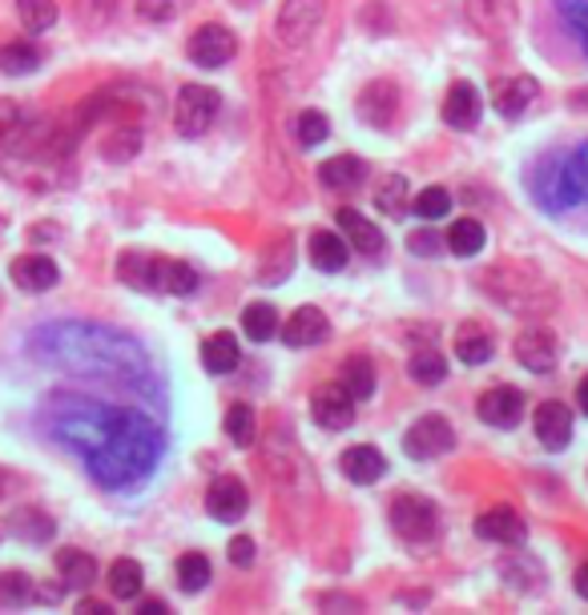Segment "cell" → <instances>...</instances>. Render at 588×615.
<instances>
[{
	"mask_svg": "<svg viewBox=\"0 0 588 615\" xmlns=\"http://www.w3.org/2000/svg\"><path fill=\"white\" fill-rule=\"evenodd\" d=\"M33 354L49 366L90 378H113V383H154L149 358L134 338H125L110 326H85V322H56L33 338Z\"/></svg>",
	"mask_w": 588,
	"mask_h": 615,
	"instance_id": "6da1fadb",
	"label": "cell"
},
{
	"mask_svg": "<svg viewBox=\"0 0 588 615\" xmlns=\"http://www.w3.org/2000/svg\"><path fill=\"white\" fill-rule=\"evenodd\" d=\"M162 447H166V435L154 418L142 415V410L117 407L110 435L97 451L85 455V467L101 487L122 491V487L142 483L145 475L154 471L157 459H162Z\"/></svg>",
	"mask_w": 588,
	"mask_h": 615,
	"instance_id": "7a4b0ae2",
	"label": "cell"
},
{
	"mask_svg": "<svg viewBox=\"0 0 588 615\" xmlns=\"http://www.w3.org/2000/svg\"><path fill=\"white\" fill-rule=\"evenodd\" d=\"M113 415H117V407H101V403H90V398H78V403H65L61 410H53L49 427H53V439L61 447L78 451L85 459V455H93L105 442Z\"/></svg>",
	"mask_w": 588,
	"mask_h": 615,
	"instance_id": "3957f363",
	"label": "cell"
},
{
	"mask_svg": "<svg viewBox=\"0 0 588 615\" xmlns=\"http://www.w3.org/2000/svg\"><path fill=\"white\" fill-rule=\"evenodd\" d=\"M218 105H223V97L210 85H182L174 97V129L182 137H202L218 117Z\"/></svg>",
	"mask_w": 588,
	"mask_h": 615,
	"instance_id": "277c9868",
	"label": "cell"
},
{
	"mask_svg": "<svg viewBox=\"0 0 588 615\" xmlns=\"http://www.w3.org/2000/svg\"><path fill=\"white\" fill-rule=\"evenodd\" d=\"M391 531L408 543H432L440 535V511H435L432 499H420V494H400L391 503Z\"/></svg>",
	"mask_w": 588,
	"mask_h": 615,
	"instance_id": "5b68a950",
	"label": "cell"
},
{
	"mask_svg": "<svg viewBox=\"0 0 588 615\" xmlns=\"http://www.w3.org/2000/svg\"><path fill=\"white\" fill-rule=\"evenodd\" d=\"M455 447V430L452 423H447L444 415H423L411 423V430L403 435V451L411 455V459H440V455H447Z\"/></svg>",
	"mask_w": 588,
	"mask_h": 615,
	"instance_id": "8992f818",
	"label": "cell"
},
{
	"mask_svg": "<svg viewBox=\"0 0 588 615\" xmlns=\"http://www.w3.org/2000/svg\"><path fill=\"white\" fill-rule=\"evenodd\" d=\"M322 17H327V0H282L278 9V37L282 44H307L319 33Z\"/></svg>",
	"mask_w": 588,
	"mask_h": 615,
	"instance_id": "52a82bcc",
	"label": "cell"
},
{
	"mask_svg": "<svg viewBox=\"0 0 588 615\" xmlns=\"http://www.w3.org/2000/svg\"><path fill=\"white\" fill-rule=\"evenodd\" d=\"M186 53L194 65L202 69H223L234 53H238V37L226 29V24H202L198 33L189 37Z\"/></svg>",
	"mask_w": 588,
	"mask_h": 615,
	"instance_id": "ba28073f",
	"label": "cell"
},
{
	"mask_svg": "<svg viewBox=\"0 0 588 615\" xmlns=\"http://www.w3.org/2000/svg\"><path fill=\"white\" fill-rule=\"evenodd\" d=\"M311 418L322 430H347L355 423V398L343 383L319 386L311 395Z\"/></svg>",
	"mask_w": 588,
	"mask_h": 615,
	"instance_id": "9c48e42d",
	"label": "cell"
},
{
	"mask_svg": "<svg viewBox=\"0 0 588 615\" xmlns=\"http://www.w3.org/2000/svg\"><path fill=\"white\" fill-rule=\"evenodd\" d=\"M359 122L371 125V129H388L400 113V88L391 81H371V85L359 93Z\"/></svg>",
	"mask_w": 588,
	"mask_h": 615,
	"instance_id": "30bf717a",
	"label": "cell"
},
{
	"mask_svg": "<svg viewBox=\"0 0 588 615\" xmlns=\"http://www.w3.org/2000/svg\"><path fill=\"white\" fill-rule=\"evenodd\" d=\"M476 415L488 423V427H499L508 430L516 427L524 418V395L516 390V386H492V390H484L476 403Z\"/></svg>",
	"mask_w": 588,
	"mask_h": 615,
	"instance_id": "8fae6325",
	"label": "cell"
},
{
	"mask_svg": "<svg viewBox=\"0 0 588 615\" xmlns=\"http://www.w3.org/2000/svg\"><path fill=\"white\" fill-rule=\"evenodd\" d=\"M246 507H250V494H246L243 479H234V475L214 479L210 491H206V511H210V519H218V523H238V519L246 515Z\"/></svg>",
	"mask_w": 588,
	"mask_h": 615,
	"instance_id": "7c38bea8",
	"label": "cell"
},
{
	"mask_svg": "<svg viewBox=\"0 0 588 615\" xmlns=\"http://www.w3.org/2000/svg\"><path fill=\"white\" fill-rule=\"evenodd\" d=\"M464 12L484 37H508L516 29V0H464Z\"/></svg>",
	"mask_w": 588,
	"mask_h": 615,
	"instance_id": "4fadbf2b",
	"label": "cell"
},
{
	"mask_svg": "<svg viewBox=\"0 0 588 615\" xmlns=\"http://www.w3.org/2000/svg\"><path fill=\"white\" fill-rule=\"evenodd\" d=\"M278 334H282V342H287L290 351H302V346H319V342H327L331 322H327V314H322L319 306H299L287 319V326H278Z\"/></svg>",
	"mask_w": 588,
	"mask_h": 615,
	"instance_id": "5bb4252c",
	"label": "cell"
},
{
	"mask_svg": "<svg viewBox=\"0 0 588 615\" xmlns=\"http://www.w3.org/2000/svg\"><path fill=\"white\" fill-rule=\"evenodd\" d=\"M533 427H536V439H540L548 451H565L568 442H572V410H568L565 403L548 398V403L536 407Z\"/></svg>",
	"mask_w": 588,
	"mask_h": 615,
	"instance_id": "9a60e30c",
	"label": "cell"
},
{
	"mask_svg": "<svg viewBox=\"0 0 588 615\" xmlns=\"http://www.w3.org/2000/svg\"><path fill=\"white\" fill-rule=\"evenodd\" d=\"M290 270H295V233L282 230L258 253V282L262 286H278V282H287Z\"/></svg>",
	"mask_w": 588,
	"mask_h": 615,
	"instance_id": "2e32d148",
	"label": "cell"
},
{
	"mask_svg": "<svg viewBox=\"0 0 588 615\" xmlns=\"http://www.w3.org/2000/svg\"><path fill=\"white\" fill-rule=\"evenodd\" d=\"M9 274H12V282L21 290H29V294H45V290L56 286L61 270H56V262L45 258V253H21V258H12Z\"/></svg>",
	"mask_w": 588,
	"mask_h": 615,
	"instance_id": "e0dca14e",
	"label": "cell"
},
{
	"mask_svg": "<svg viewBox=\"0 0 588 615\" xmlns=\"http://www.w3.org/2000/svg\"><path fill=\"white\" fill-rule=\"evenodd\" d=\"M512 354H516V363L524 366V371L533 374H548L556 366V338L553 330H524L520 338H516V346H512Z\"/></svg>",
	"mask_w": 588,
	"mask_h": 615,
	"instance_id": "ac0fdd59",
	"label": "cell"
},
{
	"mask_svg": "<svg viewBox=\"0 0 588 615\" xmlns=\"http://www.w3.org/2000/svg\"><path fill=\"white\" fill-rule=\"evenodd\" d=\"M479 113H484V97H479V88L467 85V81H455V85L447 88V97H444V122L452 125V129H476Z\"/></svg>",
	"mask_w": 588,
	"mask_h": 615,
	"instance_id": "d6986e66",
	"label": "cell"
},
{
	"mask_svg": "<svg viewBox=\"0 0 588 615\" xmlns=\"http://www.w3.org/2000/svg\"><path fill=\"white\" fill-rule=\"evenodd\" d=\"M536 93H540L536 77H504V81L492 85V105H496L499 117L516 122V117H520V113L536 101Z\"/></svg>",
	"mask_w": 588,
	"mask_h": 615,
	"instance_id": "ffe728a7",
	"label": "cell"
},
{
	"mask_svg": "<svg viewBox=\"0 0 588 615\" xmlns=\"http://www.w3.org/2000/svg\"><path fill=\"white\" fill-rule=\"evenodd\" d=\"M476 535L488 539V543H524L528 528L512 507H488L476 515Z\"/></svg>",
	"mask_w": 588,
	"mask_h": 615,
	"instance_id": "44dd1931",
	"label": "cell"
},
{
	"mask_svg": "<svg viewBox=\"0 0 588 615\" xmlns=\"http://www.w3.org/2000/svg\"><path fill=\"white\" fill-rule=\"evenodd\" d=\"M339 467H343V475L351 479V483L359 487H371L383 479V471H388V459H383V451L379 447H367V442H359V447H347L343 459H339Z\"/></svg>",
	"mask_w": 588,
	"mask_h": 615,
	"instance_id": "7402d4cb",
	"label": "cell"
},
{
	"mask_svg": "<svg viewBox=\"0 0 588 615\" xmlns=\"http://www.w3.org/2000/svg\"><path fill=\"white\" fill-rule=\"evenodd\" d=\"M56 575H61L65 587H90V583L97 580V560L81 548L56 551Z\"/></svg>",
	"mask_w": 588,
	"mask_h": 615,
	"instance_id": "603a6c76",
	"label": "cell"
},
{
	"mask_svg": "<svg viewBox=\"0 0 588 615\" xmlns=\"http://www.w3.org/2000/svg\"><path fill=\"white\" fill-rule=\"evenodd\" d=\"M339 230L347 233V242L355 246L359 253H379L383 250V233L375 221H367L359 209H339Z\"/></svg>",
	"mask_w": 588,
	"mask_h": 615,
	"instance_id": "cb8c5ba5",
	"label": "cell"
},
{
	"mask_svg": "<svg viewBox=\"0 0 588 615\" xmlns=\"http://www.w3.org/2000/svg\"><path fill=\"white\" fill-rule=\"evenodd\" d=\"M117 278L134 290H157V258L142 250H125L117 258Z\"/></svg>",
	"mask_w": 588,
	"mask_h": 615,
	"instance_id": "d4e9b609",
	"label": "cell"
},
{
	"mask_svg": "<svg viewBox=\"0 0 588 615\" xmlns=\"http://www.w3.org/2000/svg\"><path fill=\"white\" fill-rule=\"evenodd\" d=\"M202 363H206V371H210V374L238 371V363H243V351H238L234 334H210V338L202 342Z\"/></svg>",
	"mask_w": 588,
	"mask_h": 615,
	"instance_id": "484cf974",
	"label": "cell"
},
{
	"mask_svg": "<svg viewBox=\"0 0 588 615\" xmlns=\"http://www.w3.org/2000/svg\"><path fill=\"white\" fill-rule=\"evenodd\" d=\"M363 177H367V165L351 154H339V157H331V161L319 165V181L327 189H355Z\"/></svg>",
	"mask_w": 588,
	"mask_h": 615,
	"instance_id": "4316f807",
	"label": "cell"
},
{
	"mask_svg": "<svg viewBox=\"0 0 588 615\" xmlns=\"http://www.w3.org/2000/svg\"><path fill=\"white\" fill-rule=\"evenodd\" d=\"M56 523L49 511H41V507H21L17 515H12V535L24 539V543H45V539H53Z\"/></svg>",
	"mask_w": 588,
	"mask_h": 615,
	"instance_id": "83f0119b",
	"label": "cell"
},
{
	"mask_svg": "<svg viewBox=\"0 0 588 615\" xmlns=\"http://www.w3.org/2000/svg\"><path fill=\"white\" fill-rule=\"evenodd\" d=\"M311 262L319 265L322 274H339L347 265V242L339 238V233H311Z\"/></svg>",
	"mask_w": 588,
	"mask_h": 615,
	"instance_id": "f1b7e54d",
	"label": "cell"
},
{
	"mask_svg": "<svg viewBox=\"0 0 588 615\" xmlns=\"http://www.w3.org/2000/svg\"><path fill=\"white\" fill-rule=\"evenodd\" d=\"M142 154V129L137 125H122V129H113L110 137H101V157L113 165H125L134 161Z\"/></svg>",
	"mask_w": 588,
	"mask_h": 615,
	"instance_id": "f546056e",
	"label": "cell"
},
{
	"mask_svg": "<svg viewBox=\"0 0 588 615\" xmlns=\"http://www.w3.org/2000/svg\"><path fill=\"white\" fill-rule=\"evenodd\" d=\"M444 242L455 258H476V253L484 250V242H488V233H484V226H479L476 218H460L452 230H447Z\"/></svg>",
	"mask_w": 588,
	"mask_h": 615,
	"instance_id": "4dcf8cb0",
	"label": "cell"
},
{
	"mask_svg": "<svg viewBox=\"0 0 588 615\" xmlns=\"http://www.w3.org/2000/svg\"><path fill=\"white\" fill-rule=\"evenodd\" d=\"M157 290H162V294H174V298H186L198 290V274H194L186 262H166V258H157Z\"/></svg>",
	"mask_w": 588,
	"mask_h": 615,
	"instance_id": "1f68e13d",
	"label": "cell"
},
{
	"mask_svg": "<svg viewBox=\"0 0 588 615\" xmlns=\"http://www.w3.org/2000/svg\"><path fill=\"white\" fill-rule=\"evenodd\" d=\"M492 351H496V346H492V338L479 326H464L455 334V358H460V363L484 366L492 358Z\"/></svg>",
	"mask_w": 588,
	"mask_h": 615,
	"instance_id": "d6a6232c",
	"label": "cell"
},
{
	"mask_svg": "<svg viewBox=\"0 0 588 615\" xmlns=\"http://www.w3.org/2000/svg\"><path fill=\"white\" fill-rule=\"evenodd\" d=\"M41 65V53H37V44L29 41H9L0 49V73H9V77H24V73H37Z\"/></svg>",
	"mask_w": 588,
	"mask_h": 615,
	"instance_id": "836d02e7",
	"label": "cell"
},
{
	"mask_svg": "<svg viewBox=\"0 0 588 615\" xmlns=\"http://www.w3.org/2000/svg\"><path fill=\"white\" fill-rule=\"evenodd\" d=\"M339 383L351 390V398H359V403H363V398L375 395V366L355 354V358H347V363H343V371H339Z\"/></svg>",
	"mask_w": 588,
	"mask_h": 615,
	"instance_id": "e575fe53",
	"label": "cell"
},
{
	"mask_svg": "<svg viewBox=\"0 0 588 615\" xmlns=\"http://www.w3.org/2000/svg\"><path fill=\"white\" fill-rule=\"evenodd\" d=\"M375 206H379V213H388V218H403V213H408V177H400V174L383 177L375 186Z\"/></svg>",
	"mask_w": 588,
	"mask_h": 615,
	"instance_id": "d590c367",
	"label": "cell"
},
{
	"mask_svg": "<svg viewBox=\"0 0 588 615\" xmlns=\"http://www.w3.org/2000/svg\"><path fill=\"white\" fill-rule=\"evenodd\" d=\"M560 177H565L568 206H572V201H588V145H580L577 154L568 157L565 169H560Z\"/></svg>",
	"mask_w": 588,
	"mask_h": 615,
	"instance_id": "8d00e7d4",
	"label": "cell"
},
{
	"mask_svg": "<svg viewBox=\"0 0 588 615\" xmlns=\"http://www.w3.org/2000/svg\"><path fill=\"white\" fill-rule=\"evenodd\" d=\"M243 330H246V338L270 342V338L278 334V314H275V306H267V302H255V306H246V310H243Z\"/></svg>",
	"mask_w": 588,
	"mask_h": 615,
	"instance_id": "74e56055",
	"label": "cell"
},
{
	"mask_svg": "<svg viewBox=\"0 0 588 615\" xmlns=\"http://www.w3.org/2000/svg\"><path fill=\"white\" fill-rule=\"evenodd\" d=\"M408 374L420 386H440L447 378V363L435 351H415L411 354V363H408Z\"/></svg>",
	"mask_w": 588,
	"mask_h": 615,
	"instance_id": "f35d334b",
	"label": "cell"
},
{
	"mask_svg": "<svg viewBox=\"0 0 588 615\" xmlns=\"http://www.w3.org/2000/svg\"><path fill=\"white\" fill-rule=\"evenodd\" d=\"M17 17L29 33H45L56 24V0H17Z\"/></svg>",
	"mask_w": 588,
	"mask_h": 615,
	"instance_id": "ab89813d",
	"label": "cell"
},
{
	"mask_svg": "<svg viewBox=\"0 0 588 615\" xmlns=\"http://www.w3.org/2000/svg\"><path fill=\"white\" fill-rule=\"evenodd\" d=\"M110 592L113 600H134L137 592H142V567H137L134 560H117L110 567Z\"/></svg>",
	"mask_w": 588,
	"mask_h": 615,
	"instance_id": "60d3db41",
	"label": "cell"
},
{
	"mask_svg": "<svg viewBox=\"0 0 588 615\" xmlns=\"http://www.w3.org/2000/svg\"><path fill=\"white\" fill-rule=\"evenodd\" d=\"M226 435H230L234 447H250L258 435V418L255 410L246 407V403H238V407L226 410Z\"/></svg>",
	"mask_w": 588,
	"mask_h": 615,
	"instance_id": "b9f144b4",
	"label": "cell"
},
{
	"mask_svg": "<svg viewBox=\"0 0 588 615\" xmlns=\"http://www.w3.org/2000/svg\"><path fill=\"white\" fill-rule=\"evenodd\" d=\"M210 583V560L206 555H198V551H189V555H182L178 560V587L182 592H202Z\"/></svg>",
	"mask_w": 588,
	"mask_h": 615,
	"instance_id": "7bdbcfd3",
	"label": "cell"
},
{
	"mask_svg": "<svg viewBox=\"0 0 588 615\" xmlns=\"http://www.w3.org/2000/svg\"><path fill=\"white\" fill-rule=\"evenodd\" d=\"M295 137H299L302 149H314L319 142L331 137V122H327L319 110H302L299 117H295Z\"/></svg>",
	"mask_w": 588,
	"mask_h": 615,
	"instance_id": "ee69618b",
	"label": "cell"
},
{
	"mask_svg": "<svg viewBox=\"0 0 588 615\" xmlns=\"http://www.w3.org/2000/svg\"><path fill=\"white\" fill-rule=\"evenodd\" d=\"M37 595V583L24 572H4L0 575V607H21Z\"/></svg>",
	"mask_w": 588,
	"mask_h": 615,
	"instance_id": "f6af8a7d",
	"label": "cell"
},
{
	"mask_svg": "<svg viewBox=\"0 0 588 615\" xmlns=\"http://www.w3.org/2000/svg\"><path fill=\"white\" fill-rule=\"evenodd\" d=\"M556 12H560V21L565 29L580 41L588 56V0H556Z\"/></svg>",
	"mask_w": 588,
	"mask_h": 615,
	"instance_id": "bcb514c9",
	"label": "cell"
},
{
	"mask_svg": "<svg viewBox=\"0 0 588 615\" xmlns=\"http://www.w3.org/2000/svg\"><path fill=\"white\" fill-rule=\"evenodd\" d=\"M411 209L420 213L423 221H435V218H444L447 209H452V194L447 189H440V186H427L420 194V198L411 201Z\"/></svg>",
	"mask_w": 588,
	"mask_h": 615,
	"instance_id": "7dc6e473",
	"label": "cell"
},
{
	"mask_svg": "<svg viewBox=\"0 0 588 615\" xmlns=\"http://www.w3.org/2000/svg\"><path fill=\"white\" fill-rule=\"evenodd\" d=\"M24 117H21V105L17 101H0V149H9L12 137L21 133Z\"/></svg>",
	"mask_w": 588,
	"mask_h": 615,
	"instance_id": "c3c4849f",
	"label": "cell"
},
{
	"mask_svg": "<svg viewBox=\"0 0 588 615\" xmlns=\"http://www.w3.org/2000/svg\"><path fill=\"white\" fill-rule=\"evenodd\" d=\"M182 9V0H137V12H142L149 24H166L174 21Z\"/></svg>",
	"mask_w": 588,
	"mask_h": 615,
	"instance_id": "681fc988",
	"label": "cell"
},
{
	"mask_svg": "<svg viewBox=\"0 0 588 615\" xmlns=\"http://www.w3.org/2000/svg\"><path fill=\"white\" fill-rule=\"evenodd\" d=\"M113 9H117V0H78V17L90 24V29H97V24L110 21Z\"/></svg>",
	"mask_w": 588,
	"mask_h": 615,
	"instance_id": "f907efd6",
	"label": "cell"
},
{
	"mask_svg": "<svg viewBox=\"0 0 588 615\" xmlns=\"http://www.w3.org/2000/svg\"><path fill=\"white\" fill-rule=\"evenodd\" d=\"M411 253H423V258H435V253L444 250L447 242H440V233L432 230H420V233H411Z\"/></svg>",
	"mask_w": 588,
	"mask_h": 615,
	"instance_id": "816d5d0a",
	"label": "cell"
},
{
	"mask_svg": "<svg viewBox=\"0 0 588 615\" xmlns=\"http://www.w3.org/2000/svg\"><path fill=\"white\" fill-rule=\"evenodd\" d=\"M230 563L234 567H250V563H255V539L250 535L230 539Z\"/></svg>",
	"mask_w": 588,
	"mask_h": 615,
	"instance_id": "f5cc1de1",
	"label": "cell"
},
{
	"mask_svg": "<svg viewBox=\"0 0 588 615\" xmlns=\"http://www.w3.org/2000/svg\"><path fill=\"white\" fill-rule=\"evenodd\" d=\"M78 612H93V615H110V604H101V600H81Z\"/></svg>",
	"mask_w": 588,
	"mask_h": 615,
	"instance_id": "db71d44e",
	"label": "cell"
},
{
	"mask_svg": "<svg viewBox=\"0 0 588 615\" xmlns=\"http://www.w3.org/2000/svg\"><path fill=\"white\" fill-rule=\"evenodd\" d=\"M577 407H580V415H588V374L577 383Z\"/></svg>",
	"mask_w": 588,
	"mask_h": 615,
	"instance_id": "11a10c76",
	"label": "cell"
},
{
	"mask_svg": "<svg viewBox=\"0 0 588 615\" xmlns=\"http://www.w3.org/2000/svg\"><path fill=\"white\" fill-rule=\"evenodd\" d=\"M572 583H577V592L588 600V563H580V567H577V580H572Z\"/></svg>",
	"mask_w": 588,
	"mask_h": 615,
	"instance_id": "9f6ffc18",
	"label": "cell"
},
{
	"mask_svg": "<svg viewBox=\"0 0 588 615\" xmlns=\"http://www.w3.org/2000/svg\"><path fill=\"white\" fill-rule=\"evenodd\" d=\"M142 612H145V615H154V612H169V607L162 604V600H149V604H142Z\"/></svg>",
	"mask_w": 588,
	"mask_h": 615,
	"instance_id": "6f0895ef",
	"label": "cell"
},
{
	"mask_svg": "<svg viewBox=\"0 0 588 615\" xmlns=\"http://www.w3.org/2000/svg\"><path fill=\"white\" fill-rule=\"evenodd\" d=\"M4 487H9V475L0 471V494H4Z\"/></svg>",
	"mask_w": 588,
	"mask_h": 615,
	"instance_id": "680465c9",
	"label": "cell"
}]
</instances>
